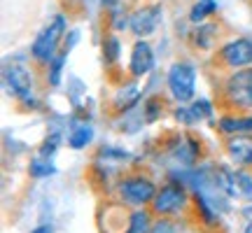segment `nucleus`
<instances>
[{
  "mask_svg": "<svg viewBox=\"0 0 252 233\" xmlns=\"http://www.w3.org/2000/svg\"><path fill=\"white\" fill-rule=\"evenodd\" d=\"M63 35H65V17L63 14H54L49 19V24L35 35L33 45H31L33 61H37L40 65H49L56 58V54H59Z\"/></svg>",
  "mask_w": 252,
  "mask_h": 233,
  "instance_id": "1",
  "label": "nucleus"
},
{
  "mask_svg": "<svg viewBox=\"0 0 252 233\" xmlns=\"http://www.w3.org/2000/svg\"><path fill=\"white\" fill-rule=\"evenodd\" d=\"M166 87L178 105H189L196 93V68L187 61H175L166 72Z\"/></svg>",
  "mask_w": 252,
  "mask_h": 233,
  "instance_id": "2",
  "label": "nucleus"
},
{
  "mask_svg": "<svg viewBox=\"0 0 252 233\" xmlns=\"http://www.w3.org/2000/svg\"><path fill=\"white\" fill-rule=\"evenodd\" d=\"M226 105L236 112H252V68L234 70L224 80Z\"/></svg>",
  "mask_w": 252,
  "mask_h": 233,
  "instance_id": "3",
  "label": "nucleus"
},
{
  "mask_svg": "<svg viewBox=\"0 0 252 233\" xmlns=\"http://www.w3.org/2000/svg\"><path fill=\"white\" fill-rule=\"evenodd\" d=\"M2 80H5V89L17 100L26 103L31 108L37 105L35 96H33V75H31V70L26 65H21V63H5Z\"/></svg>",
  "mask_w": 252,
  "mask_h": 233,
  "instance_id": "4",
  "label": "nucleus"
},
{
  "mask_svg": "<svg viewBox=\"0 0 252 233\" xmlns=\"http://www.w3.org/2000/svg\"><path fill=\"white\" fill-rule=\"evenodd\" d=\"M187 205V189L180 182H166L159 187L157 196L152 201V212L159 217L180 215V210Z\"/></svg>",
  "mask_w": 252,
  "mask_h": 233,
  "instance_id": "5",
  "label": "nucleus"
},
{
  "mask_svg": "<svg viewBox=\"0 0 252 233\" xmlns=\"http://www.w3.org/2000/svg\"><path fill=\"white\" fill-rule=\"evenodd\" d=\"M117 189H119L122 201L128 203V205H147V203H152L154 196H157V191H159V187H157L150 177H145V175L124 177L119 182Z\"/></svg>",
  "mask_w": 252,
  "mask_h": 233,
  "instance_id": "6",
  "label": "nucleus"
},
{
  "mask_svg": "<svg viewBox=\"0 0 252 233\" xmlns=\"http://www.w3.org/2000/svg\"><path fill=\"white\" fill-rule=\"evenodd\" d=\"M220 63L229 70H245L252 68V40L250 37H231L220 47Z\"/></svg>",
  "mask_w": 252,
  "mask_h": 233,
  "instance_id": "7",
  "label": "nucleus"
},
{
  "mask_svg": "<svg viewBox=\"0 0 252 233\" xmlns=\"http://www.w3.org/2000/svg\"><path fill=\"white\" fill-rule=\"evenodd\" d=\"M161 19H163L161 5H157V2L143 5V7H138L133 14H131V19H128V30H131L138 40H145V37H150L154 30L159 28Z\"/></svg>",
  "mask_w": 252,
  "mask_h": 233,
  "instance_id": "8",
  "label": "nucleus"
},
{
  "mask_svg": "<svg viewBox=\"0 0 252 233\" xmlns=\"http://www.w3.org/2000/svg\"><path fill=\"white\" fill-rule=\"evenodd\" d=\"M154 63H157V56H154V49L147 40H138L133 47H131V56H128V72L133 77H145L154 70Z\"/></svg>",
  "mask_w": 252,
  "mask_h": 233,
  "instance_id": "9",
  "label": "nucleus"
},
{
  "mask_svg": "<svg viewBox=\"0 0 252 233\" xmlns=\"http://www.w3.org/2000/svg\"><path fill=\"white\" fill-rule=\"evenodd\" d=\"M224 147H226L229 159H231L236 166H243V168H250L252 166V133L231 135V138H226Z\"/></svg>",
  "mask_w": 252,
  "mask_h": 233,
  "instance_id": "10",
  "label": "nucleus"
},
{
  "mask_svg": "<svg viewBox=\"0 0 252 233\" xmlns=\"http://www.w3.org/2000/svg\"><path fill=\"white\" fill-rule=\"evenodd\" d=\"M217 131L224 135V138L252 133V115H248V112H231V115L220 116Z\"/></svg>",
  "mask_w": 252,
  "mask_h": 233,
  "instance_id": "11",
  "label": "nucleus"
},
{
  "mask_svg": "<svg viewBox=\"0 0 252 233\" xmlns=\"http://www.w3.org/2000/svg\"><path fill=\"white\" fill-rule=\"evenodd\" d=\"M198 152H201V147L194 138H189L187 133H180L171 145V156L173 159H178L180 163L185 166H191V163L198 159Z\"/></svg>",
  "mask_w": 252,
  "mask_h": 233,
  "instance_id": "12",
  "label": "nucleus"
},
{
  "mask_svg": "<svg viewBox=\"0 0 252 233\" xmlns=\"http://www.w3.org/2000/svg\"><path fill=\"white\" fill-rule=\"evenodd\" d=\"M140 98H143V93H140V89H138V84H126V87H119L117 91H115V96H112V105H115V110L117 112H131V110L140 103Z\"/></svg>",
  "mask_w": 252,
  "mask_h": 233,
  "instance_id": "13",
  "label": "nucleus"
},
{
  "mask_svg": "<svg viewBox=\"0 0 252 233\" xmlns=\"http://www.w3.org/2000/svg\"><path fill=\"white\" fill-rule=\"evenodd\" d=\"M91 140H94V128L87 121L70 126V131H68V145H70L72 149H87L91 145Z\"/></svg>",
  "mask_w": 252,
  "mask_h": 233,
  "instance_id": "14",
  "label": "nucleus"
},
{
  "mask_svg": "<svg viewBox=\"0 0 252 233\" xmlns=\"http://www.w3.org/2000/svg\"><path fill=\"white\" fill-rule=\"evenodd\" d=\"M217 24H198L194 26V35H191V42L198 49H210L217 40Z\"/></svg>",
  "mask_w": 252,
  "mask_h": 233,
  "instance_id": "15",
  "label": "nucleus"
},
{
  "mask_svg": "<svg viewBox=\"0 0 252 233\" xmlns=\"http://www.w3.org/2000/svg\"><path fill=\"white\" fill-rule=\"evenodd\" d=\"M152 215L147 210H133L128 215V222H126V231L124 233H150L152 231Z\"/></svg>",
  "mask_w": 252,
  "mask_h": 233,
  "instance_id": "16",
  "label": "nucleus"
},
{
  "mask_svg": "<svg viewBox=\"0 0 252 233\" xmlns=\"http://www.w3.org/2000/svg\"><path fill=\"white\" fill-rule=\"evenodd\" d=\"M217 12V2L215 0H196L191 9H189V21L198 26V24H206L208 19Z\"/></svg>",
  "mask_w": 252,
  "mask_h": 233,
  "instance_id": "17",
  "label": "nucleus"
},
{
  "mask_svg": "<svg viewBox=\"0 0 252 233\" xmlns=\"http://www.w3.org/2000/svg\"><path fill=\"white\" fill-rule=\"evenodd\" d=\"M189 110H191V116H194L196 124H201V121H213V116H215V108H213V103L208 98H194L189 103Z\"/></svg>",
  "mask_w": 252,
  "mask_h": 233,
  "instance_id": "18",
  "label": "nucleus"
},
{
  "mask_svg": "<svg viewBox=\"0 0 252 233\" xmlns=\"http://www.w3.org/2000/svg\"><path fill=\"white\" fill-rule=\"evenodd\" d=\"M65 52H59L56 58L49 65H47V82L52 84V87H61V80H63V65H65Z\"/></svg>",
  "mask_w": 252,
  "mask_h": 233,
  "instance_id": "19",
  "label": "nucleus"
},
{
  "mask_svg": "<svg viewBox=\"0 0 252 233\" xmlns=\"http://www.w3.org/2000/svg\"><path fill=\"white\" fill-rule=\"evenodd\" d=\"M119 52H122V42L117 40V35H105L103 37V58L105 63H117L119 61Z\"/></svg>",
  "mask_w": 252,
  "mask_h": 233,
  "instance_id": "20",
  "label": "nucleus"
},
{
  "mask_svg": "<svg viewBox=\"0 0 252 233\" xmlns=\"http://www.w3.org/2000/svg\"><path fill=\"white\" fill-rule=\"evenodd\" d=\"M28 171H31V175H33V177L40 179V177H49V175H54L56 168L52 166V161H49V159L35 156V159L31 161V168H28Z\"/></svg>",
  "mask_w": 252,
  "mask_h": 233,
  "instance_id": "21",
  "label": "nucleus"
},
{
  "mask_svg": "<svg viewBox=\"0 0 252 233\" xmlns=\"http://www.w3.org/2000/svg\"><path fill=\"white\" fill-rule=\"evenodd\" d=\"M150 233H175V224H173L168 217H159L152 224V231Z\"/></svg>",
  "mask_w": 252,
  "mask_h": 233,
  "instance_id": "22",
  "label": "nucleus"
},
{
  "mask_svg": "<svg viewBox=\"0 0 252 233\" xmlns=\"http://www.w3.org/2000/svg\"><path fill=\"white\" fill-rule=\"evenodd\" d=\"M103 7L115 9V7H117V0H103Z\"/></svg>",
  "mask_w": 252,
  "mask_h": 233,
  "instance_id": "23",
  "label": "nucleus"
},
{
  "mask_svg": "<svg viewBox=\"0 0 252 233\" xmlns=\"http://www.w3.org/2000/svg\"><path fill=\"white\" fill-rule=\"evenodd\" d=\"M243 233H252V222H248V224H245V229H243Z\"/></svg>",
  "mask_w": 252,
  "mask_h": 233,
  "instance_id": "24",
  "label": "nucleus"
}]
</instances>
